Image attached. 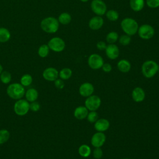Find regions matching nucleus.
<instances>
[{"instance_id":"nucleus-1","label":"nucleus","mask_w":159,"mask_h":159,"mask_svg":"<svg viewBox=\"0 0 159 159\" xmlns=\"http://www.w3.org/2000/svg\"><path fill=\"white\" fill-rule=\"evenodd\" d=\"M40 25L43 32L48 34H54L58 31L60 23L57 19L50 16L43 19Z\"/></svg>"},{"instance_id":"nucleus-2","label":"nucleus","mask_w":159,"mask_h":159,"mask_svg":"<svg viewBox=\"0 0 159 159\" xmlns=\"http://www.w3.org/2000/svg\"><path fill=\"white\" fill-rule=\"evenodd\" d=\"M120 27L125 34L132 36L137 33L139 24L134 19L126 17L122 20L120 22Z\"/></svg>"},{"instance_id":"nucleus-3","label":"nucleus","mask_w":159,"mask_h":159,"mask_svg":"<svg viewBox=\"0 0 159 159\" xmlns=\"http://www.w3.org/2000/svg\"><path fill=\"white\" fill-rule=\"evenodd\" d=\"M8 96L15 100L22 99L25 96V88L19 83H14L10 84L6 89Z\"/></svg>"},{"instance_id":"nucleus-4","label":"nucleus","mask_w":159,"mask_h":159,"mask_svg":"<svg viewBox=\"0 0 159 159\" xmlns=\"http://www.w3.org/2000/svg\"><path fill=\"white\" fill-rule=\"evenodd\" d=\"M159 65L158 63L152 60L144 61L142 65L141 70L143 75L147 78L153 77L158 71Z\"/></svg>"},{"instance_id":"nucleus-5","label":"nucleus","mask_w":159,"mask_h":159,"mask_svg":"<svg viewBox=\"0 0 159 159\" xmlns=\"http://www.w3.org/2000/svg\"><path fill=\"white\" fill-rule=\"evenodd\" d=\"M30 110V103L26 99H20L16 101L14 105V112L19 116L26 115Z\"/></svg>"},{"instance_id":"nucleus-6","label":"nucleus","mask_w":159,"mask_h":159,"mask_svg":"<svg viewBox=\"0 0 159 159\" xmlns=\"http://www.w3.org/2000/svg\"><path fill=\"white\" fill-rule=\"evenodd\" d=\"M137 34L142 39L149 40L154 36L155 29L152 25L145 24L139 27Z\"/></svg>"},{"instance_id":"nucleus-7","label":"nucleus","mask_w":159,"mask_h":159,"mask_svg":"<svg viewBox=\"0 0 159 159\" xmlns=\"http://www.w3.org/2000/svg\"><path fill=\"white\" fill-rule=\"evenodd\" d=\"M50 50L55 52H61L65 48V42L60 37H54L52 38L47 43Z\"/></svg>"},{"instance_id":"nucleus-8","label":"nucleus","mask_w":159,"mask_h":159,"mask_svg":"<svg viewBox=\"0 0 159 159\" xmlns=\"http://www.w3.org/2000/svg\"><path fill=\"white\" fill-rule=\"evenodd\" d=\"M91 9L96 16H102L107 11V6L102 0H92Z\"/></svg>"},{"instance_id":"nucleus-9","label":"nucleus","mask_w":159,"mask_h":159,"mask_svg":"<svg viewBox=\"0 0 159 159\" xmlns=\"http://www.w3.org/2000/svg\"><path fill=\"white\" fill-rule=\"evenodd\" d=\"M101 104V98L96 95H91L89 97H87L85 102L84 106L90 111H96L100 107Z\"/></svg>"},{"instance_id":"nucleus-10","label":"nucleus","mask_w":159,"mask_h":159,"mask_svg":"<svg viewBox=\"0 0 159 159\" xmlns=\"http://www.w3.org/2000/svg\"><path fill=\"white\" fill-rule=\"evenodd\" d=\"M88 64L91 69L98 70L101 68L104 64V60L100 55L98 53H93L88 57Z\"/></svg>"},{"instance_id":"nucleus-11","label":"nucleus","mask_w":159,"mask_h":159,"mask_svg":"<svg viewBox=\"0 0 159 159\" xmlns=\"http://www.w3.org/2000/svg\"><path fill=\"white\" fill-rule=\"evenodd\" d=\"M106 135L102 132H97L93 134L91 139V143L94 147H101L106 142Z\"/></svg>"},{"instance_id":"nucleus-12","label":"nucleus","mask_w":159,"mask_h":159,"mask_svg":"<svg viewBox=\"0 0 159 159\" xmlns=\"http://www.w3.org/2000/svg\"><path fill=\"white\" fill-rule=\"evenodd\" d=\"M58 71L53 67H48L45 68L43 73V78L48 81H54L58 77Z\"/></svg>"},{"instance_id":"nucleus-13","label":"nucleus","mask_w":159,"mask_h":159,"mask_svg":"<svg viewBox=\"0 0 159 159\" xmlns=\"http://www.w3.org/2000/svg\"><path fill=\"white\" fill-rule=\"evenodd\" d=\"M105 53L107 57L111 60L116 59L119 55V47L114 43L109 44L105 49Z\"/></svg>"},{"instance_id":"nucleus-14","label":"nucleus","mask_w":159,"mask_h":159,"mask_svg":"<svg viewBox=\"0 0 159 159\" xmlns=\"http://www.w3.org/2000/svg\"><path fill=\"white\" fill-rule=\"evenodd\" d=\"M94 88L93 85L89 83L85 82L81 84L79 88V93L83 97H89L93 94Z\"/></svg>"},{"instance_id":"nucleus-15","label":"nucleus","mask_w":159,"mask_h":159,"mask_svg":"<svg viewBox=\"0 0 159 159\" xmlns=\"http://www.w3.org/2000/svg\"><path fill=\"white\" fill-rule=\"evenodd\" d=\"M104 24V19L102 16H96L91 17L88 22L89 27L93 30L100 29Z\"/></svg>"},{"instance_id":"nucleus-16","label":"nucleus","mask_w":159,"mask_h":159,"mask_svg":"<svg viewBox=\"0 0 159 159\" xmlns=\"http://www.w3.org/2000/svg\"><path fill=\"white\" fill-rule=\"evenodd\" d=\"M145 93L140 87L135 88L132 92V98L137 102H140L145 99Z\"/></svg>"},{"instance_id":"nucleus-17","label":"nucleus","mask_w":159,"mask_h":159,"mask_svg":"<svg viewBox=\"0 0 159 159\" xmlns=\"http://www.w3.org/2000/svg\"><path fill=\"white\" fill-rule=\"evenodd\" d=\"M110 126V123L106 119H99L94 122V129L98 132H104L107 130Z\"/></svg>"},{"instance_id":"nucleus-18","label":"nucleus","mask_w":159,"mask_h":159,"mask_svg":"<svg viewBox=\"0 0 159 159\" xmlns=\"http://www.w3.org/2000/svg\"><path fill=\"white\" fill-rule=\"evenodd\" d=\"M88 109L83 106L77 107L74 111V116L75 118L79 120H82L86 118L88 114Z\"/></svg>"},{"instance_id":"nucleus-19","label":"nucleus","mask_w":159,"mask_h":159,"mask_svg":"<svg viewBox=\"0 0 159 159\" xmlns=\"http://www.w3.org/2000/svg\"><path fill=\"white\" fill-rule=\"evenodd\" d=\"M25 96L27 101L32 102L37 101L39 97V93L36 89L34 88H30L25 91Z\"/></svg>"},{"instance_id":"nucleus-20","label":"nucleus","mask_w":159,"mask_h":159,"mask_svg":"<svg viewBox=\"0 0 159 159\" xmlns=\"http://www.w3.org/2000/svg\"><path fill=\"white\" fill-rule=\"evenodd\" d=\"M129 5L132 11L139 12L144 7L145 0H130Z\"/></svg>"},{"instance_id":"nucleus-21","label":"nucleus","mask_w":159,"mask_h":159,"mask_svg":"<svg viewBox=\"0 0 159 159\" xmlns=\"http://www.w3.org/2000/svg\"><path fill=\"white\" fill-rule=\"evenodd\" d=\"M117 66L118 70L122 73H127L131 69L130 63L125 59H122L119 60L117 62Z\"/></svg>"},{"instance_id":"nucleus-22","label":"nucleus","mask_w":159,"mask_h":159,"mask_svg":"<svg viewBox=\"0 0 159 159\" xmlns=\"http://www.w3.org/2000/svg\"><path fill=\"white\" fill-rule=\"evenodd\" d=\"M10 31L5 27H0V42L5 43L8 42L11 39Z\"/></svg>"},{"instance_id":"nucleus-23","label":"nucleus","mask_w":159,"mask_h":159,"mask_svg":"<svg viewBox=\"0 0 159 159\" xmlns=\"http://www.w3.org/2000/svg\"><path fill=\"white\" fill-rule=\"evenodd\" d=\"M78 153L80 155L84 158L88 157L91 153V149L90 147L86 144L80 145L78 148Z\"/></svg>"},{"instance_id":"nucleus-24","label":"nucleus","mask_w":159,"mask_h":159,"mask_svg":"<svg viewBox=\"0 0 159 159\" xmlns=\"http://www.w3.org/2000/svg\"><path fill=\"white\" fill-rule=\"evenodd\" d=\"M57 19L60 24L62 25H67L71 21V16L68 12H62L59 15Z\"/></svg>"},{"instance_id":"nucleus-25","label":"nucleus","mask_w":159,"mask_h":159,"mask_svg":"<svg viewBox=\"0 0 159 159\" xmlns=\"http://www.w3.org/2000/svg\"><path fill=\"white\" fill-rule=\"evenodd\" d=\"M72 76V70L70 68H62L58 73V76L63 80H66L71 78Z\"/></svg>"},{"instance_id":"nucleus-26","label":"nucleus","mask_w":159,"mask_h":159,"mask_svg":"<svg viewBox=\"0 0 159 159\" xmlns=\"http://www.w3.org/2000/svg\"><path fill=\"white\" fill-rule=\"evenodd\" d=\"M33 81L32 76L30 74H24L23 75L20 80V83L24 87H27L30 86Z\"/></svg>"},{"instance_id":"nucleus-27","label":"nucleus","mask_w":159,"mask_h":159,"mask_svg":"<svg viewBox=\"0 0 159 159\" xmlns=\"http://www.w3.org/2000/svg\"><path fill=\"white\" fill-rule=\"evenodd\" d=\"M50 52V48L47 44H42L38 48V55L41 58L47 57Z\"/></svg>"},{"instance_id":"nucleus-28","label":"nucleus","mask_w":159,"mask_h":159,"mask_svg":"<svg viewBox=\"0 0 159 159\" xmlns=\"http://www.w3.org/2000/svg\"><path fill=\"white\" fill-rule=\"evenodd\" d=\"M119 37V35L116 32L111 31L106 35V40L109 44H112L116 43L118 40Z\"/></svg>"},{"instance_id":"nucleus-29","label":"nucleus","mask_w":159,"mask_h":159,"mask_svg":"<svg viewBox=\"0 0 159 159\" xmlns=\"http://www.w3.org/2000/svg\"><path fill=\"white\" fill-rule=\"evenodd\" d=\"M105 14L107 19L109 20L112 22L116 21L117 20H118L119 17V14L118 12H117L116 10H114V9H110L107 11Z\"/></svg>"},{"instance_id":"nucleus-30","label":"nucleus","mask_w":159,"mask_h":159,"mask_svg":"<svg viewBox=\"0 0 159 159\" xmlns=\"http://www.w3.org/2000/svg\"><path fill=\"white\" fill-rule=\"evenodd\" d=\"M11 74L8 71H2L0 74V80L3 84H9L11 82Z\"/></svg>"},{"instance_id":"nucleus-31","label":"nucleus","mask_w":159,"mask_h":159,"mask_svg":"<svg viewBox=\"0 0 159 159\" xmlns=\"http://www.w3.org/2000/svg\"><path fill=\"white\" fill-rule=\"evenodd\" d=\"M10 138V133L7 129L0 130V145L5 143Z\"/></svg>"},{"instance_id":"nucleus-32","label":"nucleus","mask_w":159,"mask_h":159,"mask_svg":"<svg viewBox=\"0 0 159 159\" xmlns=\"http://www.w3.org/2000/svg\"><path fill=\"white\" fill-rule=\"evenodd\" d=\"M118 41L120 45L123 46H127L130 44L131 42V38H130V36L127 34H124V35H122L119 37Z\"/></svg>"},{"instance_id":"nucleus-33","label":"nucleus","mask_w":159,"mask_h":159,"mask_svg":"<svg viewBox=\"0 0 159 159\" xmlns=\"http://www.w3.org/2000/svg\"><path fill=\"white\" fill-rule=\"evenodd\" d=\"M86 118L90 123H94L98 119V114L96 111H90L88 112Z\"/></svg>"},{"instance_id":"nucleus-34","label":"nucleus","mask_w":159,"mask_h":159,"mask_svg":"<svg viewBox=\"0 0 159 159\" xmlns=\"http://www.w3.org/2000/svg\"><path fill=\"white\" fill-rule=\"evenodd\" d=\"M146 4L150 8H157L159 7V0H146Z\"/></svg>"},{"instance_id":"nucleus-35","label":"nucleus","mask_w":159,"mask_h":159,"mask_svg":"<svg viewBox=\"0 0 159 159\" xmlns=\"http://www.w3.org/2000/svg\"><path fill=\"white\" fill-rule=\"evenodd\" d=\"M93 157L96 159H100L102 158L103 153L101 147H96L93 150Z\"/></svg>"},{"instance_id":"nucleus-36","label":"nucleus","mask_w":159,"mask_h":159,"mask_svg":"<svg viewBox=\"0 0 159 159\" xmlns=\"http://www.w3.org/2000/svg\"><path fill=\"white\" fill-rule=\"evenodd\" d=\"M40 109V104L37 101H34L30 104V110L32 112H38Z\"/></svg>"},{"instance_id":"nucleus-37","label":"nucleus","mask_w":159,"mask_h":159,"mask_svg":"<svg viewBox=\"0 0 159 159\" xmlns=\"http://www.w3.org/2000/svg\"><path fill=\"white\" fill-rule=\"evenodd\" d=\"M54 84L55 86V87L58 89H61L64 88L65 86V83L63 81V80L61 79H58L57 78L56 80L54 81Z\"/></svg>"},{"instance_id":"nucleus-38","label":"nucleus","mask_w":159,"mask_h":159,"mask_svg":"<svg viewBox=\"0 0 159 159\" xmlns=\"http://www.w3.org/2000/svg\"><path fill=\"white\" fill-rule=\"evenodd\" d=\"M101 68L105 73H109L112 70V66L109 63H104Z\"/></svg>"},{"instance_id":"nucleus-39","label":"nucleus","mask_w":159,"mask_h":159,"mask_svg":"<svg viewBox=\"0 0 159 159\" xmlns=\"http://www.w3.org/2000/svg\"><path fill=\"white\" fill-rule=\"evenodd\" d=\"M107 47V44L104 41H99L96 43V47L99 50H105Z\"/></svg>"},{"instance_id":"nucleus-40","label":"nucleus","mask_w":159,"mask_h":159,"mask_svg":"<svg viewBox=\"0 0 159 159\" xmlns=\"http://www.w3.org/2000/svg\"><path fill=\"white\" fill-rule=\"evenodd\" d=\"M2 71H3V67H2V65L0 63V74L2 73Z\"/></svg>"},{"instance_id":"nucleus-41","label":"nucleus","mask_w":159,"mask_h":159,"mask_svg":"<svg viewBox=\"0 0 159 159\" xmlns=\"http://www.w3.org/2000/svg\"><path fill=\"white\" fill-rule=\"evenodd\" d=\"M89 0H80V1H81V2H88Z\"/></svg>"},{"instance_id":"nucleus-42","label":"nucleus","mask_w":159,"mask_h":159,"mask_svg":"<svg viewBox=\"0 0 159 159\" xmlns=\"http://www.w3.org/2000/svg\"><path fill=\"white\" fill-rule=\"evenodd\" d=\"M124 159H130V158H124Z\"/></svg>"},{"instance_id":"nucleus-43","label":"nucleus","mask_w":159,"mask_h":159,"mask_svg":"<svg viewBox=\"0 0 159 159\" xmlns=\"http://www.w3.org/2000/svg\"><path fill=\"white\" fill-rule=\"evenodd\" d=\"M158 71H159V69H158Z\"/></svg>"}]
</instances>
